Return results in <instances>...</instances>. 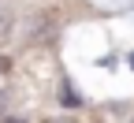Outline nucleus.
I'll return each instance as SVG.
<instances>
[{
  "instance_id": "obj_1",
  "label": "nucleus",
  "mask_w": 134,
  "mask_h": 123,
  "mask_svg": "<svg viewBox=\"0 0 134 123\" xmlns=\"http://www.w3.org/2000/svg\"><path fill=\"white\" fill-rule=\"evenodd\" d=\"M60 101L63 104H78V93L71 90V86H63V90H60Z\"/></svg>"
},
{
  "instance_id": "obj_2",
  "label": "nucleus",
  "mask_w": 134,
  "mask_h": 123,
  "mask_svg": "<svg viewBox=\"0 0 134 123\" xmlns=\"http://www.w3.org/2000/svg\"><path fill=\"white\" fill-rule=\"evenodd\" d=\"M48 123H75L71 116H60V119H48Z\"/></svg>"
},
{
  "instance_id": "obj_3",
  "label": "nucleus",
  "mask_w": 134,
  "mask_h": 123,
  "mask_svg": "<svg viewBox=\"0 0 134 123\" xmlns=\"http://www.w3.org/2000/svg\"><path fill=\"white\" fill-rule=\"evenodd\" d=\"M0 71H8V56H0Z\"/></svg>"
},
{
  "instance_id": "obj_4",
  "label": "nucleus",
  "mask_w": 134,
  "mask_h": 123,
  "mask_svg": "<svg viewBox=\"0 0 134 123\" xmlns=\"http://www.w3.org/2000/svg\"><path fill=\"white\" fill-rule=\"evenodd\" d=\"M8 123H23V119H8Z\"/></svg>"
}]
</instances>
